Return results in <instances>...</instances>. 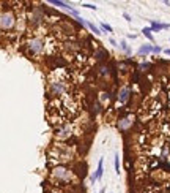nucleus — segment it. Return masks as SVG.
<instances>
[{
    "mask_svg": "<svg viewBox=\"0 0 170 193\" xmlns=\"http://www.w3.org/2000/svg\"><path fill=\"white\" fill-rule=\"evenodd\" d=\"M159 52H162V48L161 46H153V54H159Z\"/></svg>",
    "mask_w": 170,
    "mask_h": 193,
    "instance_id": "4be33fe9",
    "label": "nucleus"
},
{
    "mask_svg": "<svg viewBox=\"0 0 170 193\" xmlns=\"http://www.w3.org/2000/svg\"><path fill=\"white\" fill-rule=\"evenodd\" d=\"M102 174H104V158H99L98 169H96V173H94V176H96V180H101V179H102Z\"/></svg>",
    "mask_w": 170,
    "mask_h": 193,
    "instance_id": "4468645a",
    "label": "nucleus"
},
{
    "mask_svg": "<svg viewBox=\"0 0 170 193\" xmlns=\"http://www.w3.org/2000/svg\"><path fill=\"white\" fill-rule=\"evenodd\" d=\"M129 97H131V90H129V87H128V86L121 87L120 92H118V102H120L121 105H125L128 100H129Z\"/></svg>",
    "mask_w": 170,
    "mask_h": 193,
    "instance_id": "6e6552de",
    "label": "nucleus"
},
{
    "mask_svg": "<svg viewBox=\"0 0 170 193\" xmlns=\"http://www.w3.org/2000/svg\"><path fill=\"white\" fill-rule=\"evenodd\" d=\"M134 119H136V116L134 114H131V113H128L126 116H123V117H120L118 119V128L120 130H128V128H131L132 127V124H134Z\"/></svg>",
    "mask_w": 170,
    "mask_h": 193,
    "instance_id": "0eeeda50",
    "label": "nucleus"
},
{
    "mask_svg": "<svg viewBox=\"0 0 170 193\" xmlns=\"http://www.w3.org/2000/svg\"><path fill=\"white\" fill-rule=\"evenodd\" d=\"M51 3H52V5H55V6L63 8V10H68L69 13H71V11H74V8H73V6H69L66 2H60V0H51Z\"/></svg>",
    "mask_w": 170,
    "mask_h": 193,
    "instance_id": "ddd939ff",
    "label": "nucleus"
},
{
    "mask_svg": "<svg viewBox=\"0 0 170 193\" xmlns=\"http://www.w3.org/2000/svg\"><path fill=\"white\" fill-rule=\"evenodd\" d=\"M110 68L107 67V65H104V63H102V65H99V68H98V73H99V75L101 76H109L110 75V71H109Z\"/></svg>",
    "mask_w": 170,
    "mask_h": 193,
    "instance_id": "dca6fc26",
    "label": "nucleus"
},
{
    "mask_svg": "<svg viewBox=\"0 0 170 193\" xmlns=\"http://www.w3.org/2000/svg\"><path fill=\"white\" fill-rule=\"evenodd\" d=\"M76 157H77V149H76L74 144H69V143L52 139L49 149L46 150V161L49 168L60 166V165L69 166V163H73Z\"/></svg>",
    "mask_w": 170,
    "mask_h": 193,
    "instance_id": "f03ea898",
    "label": "nucleus"
},
{
    "mask_svg": "<svg viewBox=\"0 0 170 193\" xmlns=\"http://www.w3.org/2000/svg\"><path fill=\"white\" fill-rule=\"evenodd\" d=\"M120 46H121V49L125 51V52L128 54V56H131V48L126 44V41H125V40H121V41H120Z\"/></svg>",
    "mask_w": 170,
    "mask_h": 193,
    "instance_id": "a211bd4d",
    "label": "nucleus"
},
{
    "mask_svg": "<svg viewBox=\"0 0 170 193\" xmlns=\"http://www.w3.org/2000/svg\"><path fill=\"white\" fill-rule=\"evenodd\" d=\"M90 182H91V184L96 182V176H94V174H91V176H90Z\"/></svg>",
    "mask_w": 170,
    "mask_h": 193,
    "instance_id": "b1692460",
    "label": "nucleus"
},
{
    "mask_svg": "<svg viewBox=\"0 0 170 193\" xmlns=\"http://www.w3.org/2000/svg\"><path fill=\"white\" fill-rule=\"evenodd\" d=\"M93 57H94V59H96L98 62H104V60H106V59L109 57V54H107V51H106V49H102V48H101V46H99V48H98L96 51H94V54H93Z\"/></svg>",
    "mask_w": 170,
    "mask_h": 193,
    "instance_id": "1a4fd4ad",
    "label": "nucleus"
},
{
    "mask_svg": "<svg viewBox=\"0 0 170 193\" xmlns=\"http://www.w3.org/2000/svg\"><path fill=\"white\" fill-rule=\"evenodd\" d=\"M113 165H115V173L120 174L121 171H120V157H118V154L115 155V161H113Z\"/></svg>",
    "mask_w": 170,
    "mask_h": 193,
    "instance_id": "6ab92c4d",
    "label": "nucleus"
},
{
    "mask_svg": "<svg viewBox=\"0 0 170 193\" xmlns=\"http://www.w3.org/2000/svg\"><path fill=\"white\" fill-rule=\"evenodd\" d=\"M82 132H83V128L79 125V122L76 121V119H71V121L60 125L58 128H54V141L68 143L74 136L82 135Z\"/></svg>",
    "mask_w": 170,
    "mask_h": 193,
    "instance_id": "39448f33",
    "label": "nucleus"
},
{
    "mask_svg": "<svg viewBox=\"0 0 170 193\" xmlns=\"http://www.w3.org/2000/svg\"><path fill=\"white\" fill-rule=\"evenodd\" d=\"M101 29H102V30H106V32H110V33L113 32L112 25H109V24H106V22H102V24H101Z\"/></svg>",
    "mask_w": 170,
    "mask_h": 193,
    "instance_id": "aec40b11",
    "label": "nucleus"
},
{
    "mask_svg": "<svg viewBox=\"0 0 170 193\" xmlns=\"http://www.w3.org/2000/svg\"><path fill=\"white\" fill-rule=\"evenodd\" d=\"M123 17H125V19H126L128 22H131V16H129L128 13H123Z\"/></svg>",
    "mask_w": 170,
    "mask_h": 193,
    "instance_id": "5701e85b",
    "label": "nucleus"
},
{
    "mask_svg": "<svg viewBox=\"0 0 170 193\" xmlns=\"http://www.w3.org/2000/svg\"><path fill=\"white\" fill-rule=\"evenodd\" d=\"M99 193H106V188H101V190H99Z\"/></svg>",
    "mask_w": 170,
    "mask_h": 193,
    "instance_id": "bb28decb",
    "label": "nucleus"
},
{
    "mask_svg": "<svg viewBox=\"0 0 170 193\" xmlns=\"http://www.w3.org/2000/svg\"><path fill=\"white\" fill-rule=\"evenodd\" d=\"M164 52H165V54H167V56H170V49H165V51H164Z\"/></svg>",
    "mask_w": 170,
    "mask_h": 193,
    "instance_id": "a878e982",
    "label": "nucleus"
},
{
    "mask_svg": "<svg viewBox=\"0 0 170 193\" xmlns=\"http://www.w3.org/2000/svg\"><path fill=\"white\" fill-rule=\"evenodd\" d=\"M21 49L27 57L30 59H41L46 56V49H47V36L44 35H38V33H28L24 36V40L21 43Z\"/></svg>",
    "mask_w": 170,
    "mask_h": 193,
    "instance_id": "20e7f679",
    "label": "nucleus"
},
{
    "mask_svg": "<svg viewBox=\"0 0 170 193\" xmlns=\"http://www.w3.org/2000/svg\"><path fill=\"white\" fill-rule=\"evenodd\" d=\"M74 94V75L65 67L52 68L47 73L46 79V95L49 100L63 98Z\"/></svg>",
    "mask_w": 170,
    "mask_h": 193,
    "instance_id": "f257e3e1",
    "label": "nucleus"
},
{
    "mask_svg": "<svg viewBox=\"0 0 170 193\" xmlns=\"http://www.w3.org/2000/svg\"><path fill=\"white\" fill-rule=\"evenodd\" d=\"M150 24H151V30H153V32L170 29V24H161V22H156V21H150Z\"/></svg>",
    "mask_w": 170,
    "mask_h": 193,
    "instance_id": "9b49d317",
    "label": "nucleus"
},
{
    "mask_svg": "<svg viewBox=\"0 0 170 193\" xmlns=\"http://www.w3.org/2000/svg\"><path fill=\"white\" fill-rule=\"evenodd\" d=\"M82 6H83V8H88V10H93V11L98 10V6H94V5H91V3H83Z\"/></svg>",
    "mask_w": 170,
    "mask_h": 193,
    "instance_id": "412c9836",
    "label": "nucleus"
},
{
    "mask_svg": "<svg viewBox=\"0 0 170 193\" xmlns=\"http://www.w3.org/2000/svg\"><path fill=\"white\" fill-rule=\"evenodd\" d=\"M151 32H153V30H151V27H143V29H142V33H143L150 41H154V36H153V33H151Z\"/></svg>",
    "mask_w": 170,
    "mask_h": 193,
    "instance_id": "2eb2a0df",
    "label": "nucleus"
},
{
    "mask_svg": "<svg viewBox=\"0 0 170 193\" xmlns=\"http://www.w3.org/2000/svg\"><path fill=\"white\" fill-rule=\"evenodd\" d=\"M16 24H17V16L16 11L13 8H3L0 11V32H5V33H11L16 30Z\"/></svg>",
    "mask_w": 170,
    "mask_h": 193,
    "instance_id": "423d86ee",
    "label": "nucleus"
},
{
    "mask_svg": "<svg viewBox=\"0 0 170 193\" xmlns=\"http://www.w3.org/2000/svg\"><path fill=\"white\" fill-rule=\"evenodd\" d=\"M47 182L51 184L52 187L62 188V190H68L73 188L76 185H79V177L76 171L69 166H65V165H60V166H54L49 169V174H47Z\"/></svg>",
    "mask_w": 170,
    "mask_h": 193,
    "instance_id": "7ed1b4c3",
    "label": "nucleus"
},
{
    "mask_svg": "<svg viewBox=\"0 0 170 193\" xmlns=\"http://www.w3.org/2000/svg\"><path fill=\"white\" fill-rule=\"evenodd\" d=\"M85 25H87V27H88V29H90L94 35H101V33H102V32H101V29H98V27L94 25V24H91V22H85Z\"/></svg>",
    "mask_w": 170,
    "mask_h": 193,
    "instance_id": "f3484780",
    "label": "nucleus"
},
{
    "mask_svg": "<svg viewBox=\"0 0 170 193\" xmlns=\"http://www.w3.org/2000/svg\"><path fill=\"white\" fill-rule=\"evenodd\" d=\"M139 56H148V54H153V44H143L139 48Z\"/></svg>",
    "mask_w": 170,
    "mask_h": 193,
    "instance_id": "f8f14e48",
    "label": "nucleus"
},
{
    "mask_svg": "<svg viewBox=\"0 0 170 193\" xmlns=\"http://www.w3.org/2000/svg\"><path fill=\"white\" fill-rule=\"evenodd\" d=\"M98 100H99V105L101 106H109L110 105V94H109V92H99Z\"/></svg>",
    "mask_w": 170,
    "mask_h": 193,
    "instance_id": "9d476101",
    "label": "nucleus"
},
{
    "mask_svg": "<svg viewBox=\"0 0 170 193\" xmlns=\"http://www.w3.org/2000/svg\"><path fill=\"white\" fill-rule=\"evenodd\" d=\"M109 41H110V44H113V46H117V40H115V38H110Z\"/></svg>",
    "mask_w": 170,
    "mask_h": 193,
    "instance_id": "393cba45",
    "label": "nucleus"
}]
</instances>
